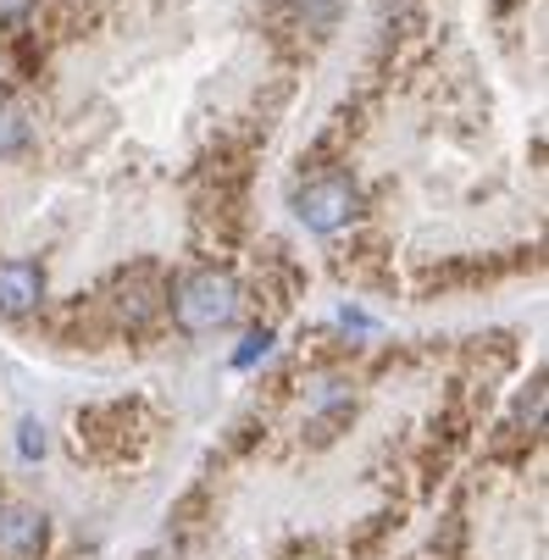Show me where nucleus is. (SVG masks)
<instances>
[{
    "label": "nucleus",
    "instance_id": "f257e3e1",
    "mask_svg": "<svg viewBox=\"0 0 549 560\" xmlns=\"http://www.w3.org/2000/svg\"><path fill=\"white\" fill-rule=\"evenodd\" d=\"M173 311H178L184 334H217V328L233 323V311H240V289H233L227 272H189L173 294Z\"/></svg>",
    "mask_w": 549,
    "mask_h": 560
},
{
    "label": "nucleus",
    "instance_id": "f03ea898",
    "mask_svg": "<svg viewBox=\"0 0 549 560\" xmlns=\"http://www.w3.org/2000/svg\"><path fill=\"white\" fill-rule=\"evenodd\" d=\"M355 206H361V195H355L350 178H317V184H305V189L294 195V217H300L311 233H339V228H350Z\"/></svg>",
    "mask_w": 549,
    "mask_h": 560
},
{
    "label": "nucleus",
    "instance_id": "7ed1b4c3",
    "mask_svg": "<svg viewBox=\"0 0 549 560\" xmlns=\"http://www.w3.org/2000/svg\"><path fill=\"white\" fill-rule=\"evenodd\" d=\"M45 294V278L34 261H7L0 267V316H28Z\"/></svg>",
    "mask_w": 549,
    "mask_h": 560
},
{
    "label": "nucleus",
    "instance_id": "20e7f679",
    "mask_svg": "<svg viewBox=\"0 0 549 560\" xmlns=\"http://www.w3.org/2000/svg\"><path fill=\"white\" fill-rule=\"evenodd\" d=\"M39 544H45V516L39 511H28V505L0 511V549L7 555L28 560V555H39Z\"/></svg>",
    "mask_w": 549,
    "mask_h": 560
},
{
    "label": "nucleus",
    "instance_id": "39448f33",
    "mask_svg": "<svg viewBox=\"0 0 549 560\" xmlns=\"http://www.w3.org/2000/svg\"><path fill=\"white\" fill-rule=\"evenodd\" d=\"M23 139H28V122H23V112H17L12 101H0V155H12Z\"/></svg>",
    "mask_w": 549,
    "mask_h": 560
},
{
    "label": "nucleus",
    "instance_id": "423d86ee",
    "mask_svg": "<svg viewBox=\"0 0 549 560\" xmlns=\"http://www.w3.org/2000/svg\"><path fill=\"white\" fill-rule=\"evenodd\" d=\"M272 355V334L267 328H256V334H245V345H240V355H233V366H256V361H267Z\"/></svg>",
    "mask_w": 549,
    "mask_h": 560
},
{
    "label": "nucleus",
    "instance_id": "0eeeda50",
    "mask_svg": "<svg viewBox=\"0 0 549 560\" xmlns=\"http://www.w3.org/2000/svg\"><path fill=\"white\" fill-rule=\"evenodd\" d=\"M45 444H50V439H45V428H39L34 417H23V422H17V450H23V460H39V455H45Z\"/></svg>",
    "mask_w": 549,
    "mask_h": 560
},
{
    "label": "nucleus",
    "instance_id": "6e6552de",
    "mask_svg": "<svg viewBox=\"0 0 549 560\" xmlns=\"http://www.w3.org/2000/svg\"><path fill=\"white\" fill-rule=\"evenodd\" d=\"M28 7H34V0H0V23H17V18H28Z\"/></svg>",
    "mask_w": 549,
    "mask_h": 560
}]
</instances>
